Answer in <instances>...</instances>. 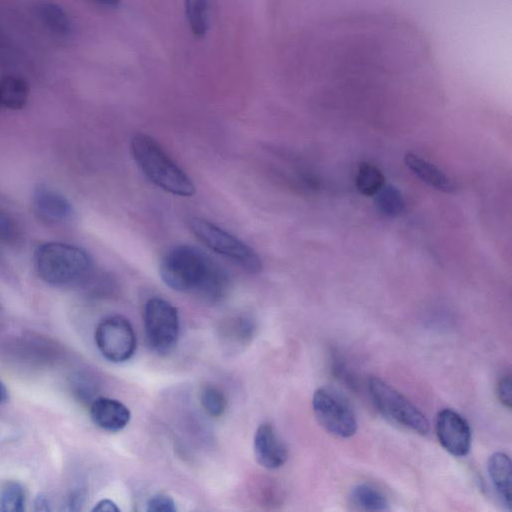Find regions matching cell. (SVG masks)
Here are the masks:
<instances>
[{"instance_id":"cell-1","label":"cell","mask_w":512,"mask_h":512,"mask_svg":"<svg viewBox=\"0 0 512 512\" xmlns=\"http://www.w3.org/2000/svg\"><path fill=\"white\" fill-rule=\"evenodd\" d=\"M159 273L169 288L207 303L221 301L229 290L230 281L224 268L193 245L171 248L160 262Z\"/></svg>"},{"instance_id":"cell-2","label":"cell","mask_w":512,"mask_h":512,"mask_svg":"<svg viewBox=\"0 0 512 512\" xmlns=\"http://www.w3.org/2000/svg\"><path fill=\"white\" fill-rule=\"evenodd\" d=\"M130 150L145 177L160 189L183 197L195 193L191 178L150 135L136 133L131 138Z\"/></svg>"},{"instance_id":"cell-3","label":"cell","mask_w":512,"mask_h":512,"mask_svg":"<svg viewBox=\"0 0 512 512\" xmlns=\"http://www.w3.org/2000/svg\"><path fill=\"white\" fill-rule=\"evenodd\" d=\"M34 264L41 280L57 287L80 283L88 278L92 270V259L86 250L55 241L38 246Z\"/></svg>"},{"instance_id":"cell-4","label":"cell","mask_w":512,"mask_h":512,"mask_svg":"<svg viewBox=\"0 0 512 512\" xmlns=\"http://www.w3.org/2000/svg\"><path fill=\"white\" fill-rule=\"evenodd\" d=\"M193 235L207 248L223 256L250 274H258L263 265L258 254L242 240L216 224L200 217L188 220Z\"/></svg>"},{"instance_id":"cell-5","label":"cell","mask_w":512,"mask_h":512,"mask_svg":"<svg viewBox=\"0 0 512 512\" xmlns=\"http://www.w3.org/2000/svg\"><path fill=\"white\" fill-rule=\"evenodd\" d=\"M367 389L375 408L386 419L421 435L429 432L425 415L388 383L378 377H370Z\"/></svg>"},{"instance_id":"cell-6","label":"cell","mask_w":512,"mask_h":512,"mask_svg":"<svg viewBox=\"0 0 512 512\" xmlns=\"http://www.w3.org/2000/svg\"><path fill=\"white\" fill-rule=\"evenodd\" d=\"M143 319L150 350L160 356L170 354L179 338L180 322L176 307L163 298H150L145 304Z\"/></svg>"},{"instance_id":"cell-7","label":"cell","mask_w":512,"mask_h":512,"mask_svg":"<svg viewBox=\"0 0 512 512\" xmlns=\"http://www.w3.org/2000/svg\"><path fill=\"white\" fill-rule=\"evenodd\" d=\"M313 411L321 426L340 438H349L357 430L356 415L348 400L333 387H320L313 395Z\"/></svg>"},{"instance_id":"cell-8","label":"cell","mask_w":512,"mask_h":512,"mask_svg":"<svg viewBox=\"0 0 512 512\" xmlns=\"http://www.w3.org/2000/svg\"><path fill=\"white\" fill-rule=\"evenodd\" d=\"M95 343L103 357L113 363L129 360L137 344L132 324L122 315H111L99 322Z\"/></svg>"},{"instance_id":"cell-9","label":"cell","mask_w":512,"mask_h":512,"mask_svg":"<svg viewBox=\"0 0 512 512\" xmlns=\"http://www.w3.org/2000/svg\"><path fill=\"white\" fill-rule=\"evenodd\" d=\"M436 434L442 447L451 455L462 457L471 447V429L464 417L446 408L436 418Z\"/></svg>"},{"instance_id":"cell-10","label":"cell","mask_w":512,"mask_h":512,"mask_svg":"<svg viewBox=\"0 0 512 512\" xmlns=\"http://www.w3.org/2000/svg\"><path fill=\"white\" fill-rule=\"evenodd\" d=\"M254 455L258 464L266 469H277L286 462L287 447L270 423H262L257 428Z\"/></svg>"},{"instance_id":"cell-11","label":"cell","mask_w":512,"mask_h":512,"mask_svg":"<svg viewBox=\"0 0 512 512\" xmlns=\"http://www.w3.org/2000/svg\"><path fill=\"white\" fill-rule=\"evenodd\" d=\"M32 206L39 219L48 224H61L72 217L73 207L60 192L40 186L32 195Z\"/></svg>"},{"instance_id":"cell-12","label":"cell","mask_w":512,"mask_h":512,"mask_svg":"<svg viewBox=\"0 0 512 512\" xmlns=\"http://www.w3.org/2000/svg\"><path fill=\"white\" fill-rule=\"evenodd\" d=\"M90 417L99 428L117 432L126 427L131 418L130 410L119 400L97 397L90 405Z\"/></svg>"},{"instance_id":"cell-13","label":"cell","mask_w":512,"mask_h":512,"mask_svg":"<svg viewBox=\"0 0 512 512\" xmlns=\"http://www.w3.org/2000/svg\"><path fill=\"white\" fill-rule=\"evenodd\" d=\"M404 162L416 177L429 186L445 193L455 192L456 185L453 180L428 160L415 153L407 152Z\"/></svg>"},{"instance_id":"cell-14","label":"cell","mask_w":512,"mask_h":512,"mask_svg":"<svg viewBox=\"0 0 512 512\" xmlns=\"http://www.w3.org/2000/svg\"><path fill=\"white\" fill-rule=\"evenodd\" d=\"M488 474L502 503L510 510L511 504V461L504 452L493 453L488 460Z\"/></svg>"},{"instance_id":"cell-15","label":"cell","mask_w":512,"mask_h":512,"mask_svg":"<svg viewBox=\"0 0 512 512\" xmlns=\"http://www.w3.org/2000/svg\"><path fill=\"white\" fill-rule=\"evenodd\" d=\"M34 10L41 23L53 34L68 37L73 33V22L66 10L59 4L51 1H39Z\"/></svg>"},{"instance_id":"cell-16","label":"cell","mask_w":512,"mask_h":512,"mask_svg":"<svg viewBox=\"0 0 512 512\" xmlns=\"http://www.w3.org/2000/svg\"><path fill=\"white\" fill-rule=\"evenodd\" d=\"M256 330L255 322L248 316H234L220 328V337L229 347H242L249 343Z\"/></svg>"},{"instance_id":"cell-17","label":"cell","mask_w":512,"mask_h":512,"mask_svg":"<svg viewBox=\"0 0 512 512\" xmlns=\"http://www.w3.org/2000/svg\"><path fill=\"white\" fill-rule=\"evenodd\" d=\"M29 97V86L20 77L8 75L0 80V104L12 110L25 107Z\"/></svg>"},{"instance_id":"cell-18","label":"cell","mask_w":512,"mask_h":512,"mask_svg":"<svg viewBox=\"0 0 512 512\" xmlns=\"http://www.w3.org/2000/svg\"><path fill=\"white\" fill-rule=\"evenodd\" d=\"M354 505L365 511H384L388 509L386 496L377 488L368 484H359L351 491Z\"/></svg>"},{"instance_id":"cell-19","label":"cell","mask_w":512,"mask_h":512,"mask_svg":"<svg viewBox=\"0 0 512 512\" xmlns=\"http://www.w3.org/2000/svg\"><path fill=\"white\" fill-rule=\"evenodd\" d=\"M355 183L361 194L374 196L385 185V177L375 165L362 162L358 167Z\"/></svg>"},{"instance_id":"cell-20","label":"cell","mask_w":512,"mask_h":512,"mask_svg":"<svg viewBox=\"0 0 512 512\" xmlns=\"http://www.w3.org/2000/svg\"><path fill=\"white\" fill-rule=\"evenodd\" d=\"M375 195L377 207L385 216L393 218L403 212L405 201L397 187L391 184L384 185Z\"/></svg>"},{"instance_id":"cell-21","label":"cell","mask_w":512,"mask_h":512,"mask_svg":"<svg viewBox=\"0 0 512 512\" xmlns=\"http://www.w3.org/2000/svg\"><path fill=\"white\" fill-rule=\"evenodd\" d=\"M185 13L193 35L197 38L205 36L208 30L207 0H185Z\"/></svg>"},{"instance_id":"cell-22","label":"cell","mask_w":512,"mask_h":512,"mask_svg":"<svg viewBox=\"0 0 512 512\" xmlns=\"http://www.w3.org/2000/svg\"><path fill=\"white\" fill-rule=\"evenodd\" d=\"M25 505V492L20 483L9 481L0 492L1 512H22Z\"/></svg>"},{"instance_id":"cell-23","label":"cell","mask_w":512,"mask_h":512,"mask_svg":"<svg viewBox=\"0 0 512 512\" xmlns=\"http://www.w3.org/2000/svg\"><path fill=\"white\" fill-rule=\"evenodd\" d=\"M200 402L203 409L212 417L224 414L227 408V398L224 392L215 385H206L200 393Z\"/></svg>"},{"instance_id":"cell-24","label":"cell","mask_w":512,"mask_h":512,"mask_svg":"<svg viewBox=\"0 0 512 512\" xmlns=\"http://www.w3.org/2000/svg\"><path fill=\"white\" fill-rule=\"evenodd\" d=\"M21 238V229L16 220L5 211L0 210V240L14 244Z\"/></svg>"},{"instance_id":"cell-25","label":"cell","mask_w":512,"mask_h":512,"mask_svg":"<svg viewBox=\"0 0 512 512\" xmlns=\"http://www.w3.org/2000/svg\"><path fill=\"white\" fill-rule=\"evenodd\" d=\"M147 511L149 512H175L176 506L174 500L165 494H156L147 502Z\"/></svg>"},{"instance_id":"cell-26","label":"cell","mask_w":512,"mask_h":512,"mask_svg":"<svg viewBox=\"0 0 512 512\" xmlns=\"http://www.w3.org/2000/svg\"><path fill=\"white\" fill-rule=\"evenodd\" d=\"M496 393L500 402L510 409L512 402V381L510 374L504 375L499 379Z\"/></svg>"},{"instance_id":"cell-27","label":"cell","mask_w":512,"mask_h":512,"mask_svg":"<svg viewBox=\"0 0 512 512\" xmlns=\"http://www.w3.org/2000/svg\"><path fill=\"white\" fill-rule=\"evenodd\" d=\"M94 512H119L120 509L116 505L115 502H113L110 499H102L99 502L96 503L94 508L92 509Z\"/></svg>"},{"instance_id":"cell-28","label":"cell","mask_w":512,"mask_h":512,"mask_svg":"<svg viewBox=\"0 0 512 512\" xmlns=\"http://www.w3.org/2000/svg\"><path fill=\"white\" fill-rule=\"evenodd\" d=\"M34 508L36 511H49V502L48 499L40 494L34 500Z\"/></svg>"},{"instance_id":"cell-29","label":"cell","mask_w":512,"mask_h":512,"mask_svg":"<svg viewBox=\"0 0 512 512\" xmlns=\"http://www.w3.org/2000/svg\"><path fill=\"white\" fill-rule=\"evenodd\" d=\"M99 5L115 8L121 3V0H91Z\"/></svg>"},{"instance_id":"cell-30","label":"cell","mask_w":512,"mask_h":512,"mask_svg":"<svg viewBox=\"0 0 512 512\" xmlns=\"http://www.w3.org/2000/svg\"><path fill=\"white\" fill-rule=\"evenodd\" d=\"M9 398L8 390L5 384L0 380V405L6 403Z\"/></svg>"},{"instance_id":"cell-31","label":"cell","mask_w":512,"mask_h":512,"mask_svg":"<svg viewBox=\"0 0 512 512\" xmlns=\"http://www.w3.org/2000/svg\"><path fill=\"white\" fill-rule=\"evenodd\" d=\"M1 107H2V106H1V104H0V109H1Z\"/></svg>"}]
</instances>
